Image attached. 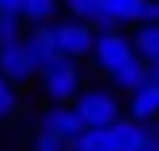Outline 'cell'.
<instances>
[{
	"instance_id": "cell-16",
	"label": "cell",
	"mask_w": 159,
	"mask_h": 151,
	"mask_svg": "<svg viewBox=\"0 0 159 151\" xmlns=\"http://www.w3.org/2000/svg\"><path fill=\"white\" fill-rule=\"evenodd\" d=\"M17 109H21V92L8 76H0V122H13Z\"/></svg>"
},
{
	"instance_id": "cell-18",
	"label": "cell",
	"mask_w": 159,
	"mask_h": 151,
	"mask_svg": "<svg viewBox=\"0 0 159 151\" xmlns=\"http://www.w3.org/2000/svg\"><path fill=\"white\" fill-rule=\"evenodd\" d=\"M21 13H4L0 8V42H13V38H21Z\"/></svg>"
},
{
	"instance_id": "cell-2",
	"label": "cell",
	"mask_w": 159,
	"mask_h": 151,
	"mask_svg": "<svg viewBox=\"0 0 159 151\" xmlns=\"http://www.w3.org/2000/svg\"><path fill=\"white\" fill-rule=\"evenodd\" d=\"M134 55H138L134 42H130L126 34H121V25H117V30H96V42H92V55H88V59L96 63L101 76H113L121 63H130Z\"/></svg>"
},
{
	"instance_id": "cell-3",
	"label": "cell",
	"mask_w": 159,
	"mask_h": 151,
	"mask_svg": "<svg viewBox=\"0 0 159 151\" xmlns=\"http://www.w3.org/2000/svg\"><path fill=\"white\" fill-rule=\"evenodd\" d=\"M75 109H80V118H84V126H109L113 118H121V101H117V92L113 88H80L75 92Z\"/></svg>"
},
{
	"instance_id": "cell-6",
	"label": "cell",
	"mask_w": 159,
	"mask_h": 151,
	"mask_svg": "<svg viewBox=\"0 0 159 151\" xmlns=\"http://www.w3.org/2000/svg\"><path fill=\"white\" fill-rule=\"evenodd\" d=\"M38 130H50V134H59V139H71L84 130V118H80V109L71 101H50V109H42L38 113Z\"/></svg>"
},
{
	"instance_id": "cell-1",
	"label": "cell",
	"mask_w": 159,
	"mask_h": 151,
	"mask_svg": "<svg viewBox=\"0 0 159 151\" xmlns=\"http://www.w3.org/2000/svg\"><path fill=\"white\" fill-rule=\"evenodd\" d=\"M38 80H42L46 101H75V92L84 88V67H80V59L59 55L55 63H46L38 72Z\"/></svg>"
},
{
	"instance_id": "cell-10",
	"label": "cell",
	"mask_w": 159,
	"mask_h": 151,
	"mask_svg": "<svg viewBox=\"0 0 159 151\" xmlns=\"http://www.w3.org/2000/svg\"><path fill=\"white\" fill-rule=\"evenodd\" d=\"M109 80H113V88H117V92H134V88H143L147 80H151V63H147L143 55H134L130 63H121Z\"/></svg>"
},
{
	"instance_id": "cell-9",
	"label": "cell",
	"mask_w": 159,
	"mask_h": 151,
	"mask_svg": "<svg viewBox=\"0 0 159 151\" xmlns=\"http://www.w3.org/2000/svg\"><path fill=\"white\" fill-rule=\"evenodd\" d=\"M63 8L75 17V21H88L92 30H117V21L109 17L105 0H63Z\"/></svg>"
},
{
	"instance_id": "cell-24",
	"label": "cell",
	"mask_w": 159,
	"mask_h": 151,
	"mask_svg": "<svg viewBox=\"0 0 159 151\" xmlns=\"http://www.w3.org/2000/svg\"><path fill=\"white\" fill-rule=\"evenodd\" d=\"M67 151H71V147H67Z\"/></svg>"
},
{
	"instance_id": "cell-11",
	"label": "cell",
	"mask_w": 159,
	"mask_h": 151,
	"mask_svg": "<svg viewBox=\"0 0 159 151\" xmlns=\"http://www.w3.org/2000/svg\"><path fill=\"white\" fill-rule=\"evenodd\" d=\"M130 118H138V122H155L159 118V80H147L143 88L130 92Z\"/></svg>"
},
{
	"instance_id": "cell-8",
	"label": "cell",
	"mask_w": 159,
	"mask_h": 151,
	"mask_svg": "<svg viewBox=\"0 0 159 151\" xmlns=\"http://www.w3.org/2000/svg\"><path fill=\"white\" fill-rule=\"evenodd\" d=\"M147 126H151V122H138V118H113L109 126H105L109 147H113V151H134V143L147 134Z\"/></svg>"
},
{
	"instance_id": "cell-4",
	"label": "cell",
	"mask_w": 159,
	"mask_h": 151,
	"mask_svg": "<svg viewBox=\"0 0 159 151\" xmlns=\"http://www.w3.org/2000/svg\"><path fill=\"white\" fill-rule=\"evenodd\" d=\"M0 76H8L13 84H30V80H38V63H34L25 38L0 42Z\"/></svg>"
},
{
	"instance_id": "cell-7",
	"label": "cell",
	"mask_w": 159,
	"mask_h": 151,
	"mask_svg": "<svg viewBox=\"0 0 159 151\" xmlns=\"http://www.w3.org/2000/svg\"><path fill=\"white\" fill-rule=\"evenodd\" d=\"M25 46H30V55H34V63H38V72H42L46 63H55V59H59L55 30H50L46 21H42V25H30V34H25Z\"/></svg>"
},
{
	"instance_id": "cell-19",
	"label": "cell",
	"mask_w": 159,
	"mask_h": 151,
	"mask_svg": "<svg viewBox=\"0 0 159 151\" xmlns=\"http://www.w3.org/2000/svg\"><path fill=\"white\" fill-rule=\"evenodd\" d=\"M134 151H159V134H155V126H147V134L134 143Z\"/></svg>"
},
{
	"instance_id": "cell-15",
	"label": "cell",
	"mask_w": 159,
	"mask_h": 151,
	"mask_svg": "<svg viewBox=\"0 0 159 151\" xmlns=\"http://www.w3.org/2000/svg\"><path fill=\"white\" fill-rule=\"evenodd\" d=\"M105 8H109V17L117 25H138L143 21V0H105Z\"/></svg>"
},
{
	"instance_id": "cell-17",
	"label": "cell",
	"mask_w": 159,
	"mask_h": 151,
	"mask_svg": "<svg viewBox=\"0 0 159 151\" xmlns=\"http://www.w3.org/2000/svg\"><path fill=\"white\" fill-rule=\"evenodd\" d=\"M25 151H67V139L50 134V130H34L30 143H25Z\"/></svg>"
},
{
	"instance_id": "cell-14",
	"label": "cell",
	"mask_w": 159,
	"mask_h": 151,
	"mask_svg": "<svg viewBox=\"0 0 159 151\" xmlns=\"http://www.w3.org/2000/svg\"><path fill=\"white\" fill-rule=\"evenodd\" d=\"M67 147H71V151H113V147H109V134H105V126H84Z\"/></svg>"
},
{
	"instance_id": "cell-21",
	"label": "cell",
	"mask_w": 159,
	"mask_h": 151,
	"mask_svg": "<svg viewBox=\"0 0 159 151\" xmlns=\"http://www.w3.org/2000/svg\"><path fill=\"white\" fill-rule=\"evenodd\" d=\"M0 8L4 13H21V0H0Z\"/></svg>"
},
{
	"instance_id": "cell-5",
	"label": "cell",
	"mask_w": 159,
	"mask_h": 151,
	"mask_svg": "<svg viewBox=\"0 0 159 151\" xmlns=\"http://www.w3.org/2000/svg\"><path fill=\"white\" fill-rule=\"evenodd\" d=\"M55 30V42H59V55H67V59H88L92 55V42H96V30L88 21H59V25H50Z\"/></svg>"
},
{
	"instance_id": "cell-13",
	"label": "cell",
	"mask_w": 159,
	"mask_h": 151,
	"mask_svg": "<svg viewBox=\"0 0 159 151\" xmlns=\"http://www.w3.org/2000/svg\"><path fill=\"white\" fill-rule=\"evenodd\" d=\"M63 8V0H21V21L25 25H42Z\"/></svg>"
},
{
	"instance_id": "cell-22",
	"label": "cell",
	"mask_w": 159,
	"mask_h": 151,
	"mask_svg": "<svg viewBox=\"0 0 159 151\" xmlns=\"http://www.w3.org/2000/svg\"><path fill=\"white\" fill-rule=\"evenodd\" d=\"M151 80H159V59H151Z\"/></svg>"
},
{
	"instance_id": "cell-23",
	"label": "cell",
	"mask_w": 159,
	"mask_h": 151,
	"mask_svg": "<svg viewBox=\"0 0 159 151\" xmlns=\"http://www.w3.org/2000/svg\"><path fill=\"white\" fill-rule=\"evenodd\" d=\"M155 134H159V118H155Z\"/></svg>"
},
{
	"instance_id": "cell-12",
	"label": "cell",
	"mask_w": 159,
	"mask_h": 151,
	"mask_svg": "<svg viewBox=\"0 0 159 151\" xmlns=\"http://www.w3.org/2000/svg\"><path fill=\"white\" fill-rule=\"evenodd\" d=\"M130 42H134V50L147 59V63L159 59V21H143V25H138V34H134Z\"/></svg>"
},
{
	"instance_id": "cell-20",
	"label": "cell",
	"mask_w": 159,
	"mask_h": 151,
	"mask_svg": "<svg viewBox=\"0 0 159 151\" xmlns=\"http://www.w3.org/2000/svg\"><path fill=\"white\" fill-rule=\"evenodd\" d=\"M143 21H159V0H143Z\"/></svg>"
}]
</instances>
